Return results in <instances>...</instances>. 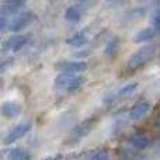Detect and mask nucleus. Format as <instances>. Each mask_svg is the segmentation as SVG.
Wrapping results in <instances>:
<instances>
[{
	"label": "nucleus",
	"mask_w": 160,
	"mask_h": 160,
	"mask_svg": "<svg viewBox=\"0 0 160 160\" xmlns=\"http://www.w3.org/2000/svg\"><path fill=\"white\" fill-rule=\"evenodd\" d=\"M86 76L83 75H70V73H59L53 79V88L62 93H76L83 88L86 84Z\"/></svg>",
	"instance_id": "nucleus-1"
},
{
	"label": "nucleus",
	"mask_w": 160,
	"mask_h": 160,
	"mask_svg": "<svg viewBox=\"0 0 160 160\" xmlns=\"http://www.w3.org/2000/svg\"><path fill=\"white\" fill-rule=\"evenodd\" d=\"M153 145H155L153 138L143 131H135L125 139V150L132 153H142L150 149Z\"/></svg>",
	"instance_id": "nucleus-2"
},
{
	"label": "nucleus",
	"mask_w": 160,
	"mask_h": 160,
	"mask_svg": "<svg viewBox=\"0 0 160 160\" xmlns=\"http://www.w3.org/2000/svg\"><path fill=\"white\" fill-rule=\"evenodd\" d=\"M155 49L156 47L153 44H148V45H143L142 48H139L136 52H133L129 56V59L127 62V69L129 72H136V70L142 69L152 59Z\"/></svg>",
	"instance_id": "nucleus-3"
},
{
	"label": "nucleus",
	"mask_w": 160,
	"mask_h": 160,
	"mask_svg": "<svg viewBox=\"0 0 160 160\" xmlns=\"http://www.w3.org/2000/svg\"><path fill=\"white\" fill-rule=\"evenodd\" d=\"M31 41H32V35L28 32L13 34L3 41L2 51L3 53H17L21 49H24L27 45H30Z\"/></svg>",
	"instance_id": "nucleus-4"
},
{
	"label": "nucleus",
	"mask_w": 160,
	"mask_h": 160,
	"mask_svg": "<svg viewBox=\"0 0 160 160\" xmlns=\"http://www.w3.org/2000/svg\"><path fill=\"white\" fill-rule=\"evenodd\" d=\"M96 122H97V117H88V118L80 121L79 124L75 125L73 129L70 131L66 142L69 145H76V143H79V142H82L83 139L91 132V129L96 127Z\"/></svg>",
	"instance_id": "nucleus-5"
},
{
	"label": "nucleus",
	"mask_w": 160,
	"mask_h": 160,
	"mask_svg": "<svg viewBox=\"0 0 160 160\" xmlns=\"http://www.w3.org/2000/svg\"><path fill=\"white\" fill-rule=\"evenodd\" d=\"M138 86H139L138 82H131V83H127L125 86H122V87L117 88V90L110 91V93L102 98V104H104L105 107H111V105L117 104V102L121 101V100L128 98L129 96H132V94L135 93Z\"/></svg>",
	"instance_id": "nucleus-6"
},
{
	"label": "nucleus",
	"mask_w": 160,
	"mask_h": 160,
	"mask_svg": "<svg viewBox=\"0 0 160 160\" xmlns=\"http://www.w3.org/2000/svg\"><path fill=\"white\" fill-rule=\"evenodd\" d=\"M32 129V122L31 121H22L18 122L17 125H14L13 128L8 129V132L3 138V145L7 148L13 146L16 142H18L20 139H22L25 135H28V132Z\"/></svg>",
	"instance_id": "nucleus-7"
},
{
	"label": "nucleus",
	"mask_w": 160,
	"mask_h": 160,
	"mask_svg": "<svg viewBox=\"0 0 160 160\" xmlns=\"http://www.w3.org/2000/svg\"><path fill=\"white\" fill-rule=\"evenodd\" d=\"M37 20V16L31 10H24L16 17H13L8 25V31L13 34H21L25 28H28Z\"/></svg>",
	"instance_id": "nucleus-8"
},
{
	"label": "nucleus",
	"mask_w": 160,
	"mask_h": 160,
	"mask_svg": "<svg viewBox=\"0 0 160 160\" xmlns=\"http://www.w3.org/2000/svg\"><path fill=\"white\" fill-rule=\"evenodd\" d=\"M88 68L87 62L73 59V61H61L55 63V69L59 70V73H70V75H82Z\"/></svg>",
	"instance_id": "nucleus-9"
},
{
	"label": "nucleus",
	"mask_w": 160,
	"mask_h": 160,
	"mask_svg": "<svg viewBox=\"0 0 160 160\" xmlns=\"http://www.w3.org/2000/svg\"><path fill=\"white\" fill-rule=\"evenodd\" d=\"M150 108H152V105H150L149 100H146V98L138 100V101L131 105L129 110H128V119H129V121H135V122L141 121L143 117H146L148 114H149Z\"/></svg>",
	"instance_id": "nucleus-10"
},
{
	"label": "nucleus",
	"mask_w": 160,
	"mask_h": 160,
	"mask_svg": "<svg viewBox=\"0 0 160 160\" xmlns=\"http://www.w3.org/2000/svg\"><path fill=\"white\" fill-rule=\"evenodd\" d=\"M25 6L27 3L21 2V0H7V2H3L0 6V14L7 16L8 18H13L25 10Z\"/></svg>",
	"instance_id": "nucleus-11"
},
{
	"label": "nucleus",
	"mask_w": 160,
	"mask_h": 160,
	"mask_svg": "<svg viewBox=\"0 0 160 160\" xmlns=\"http://www.w3.org/2000/svg\"><path fill=\"white\" fill-rule=\"evenodd\" d=\"M4 160H32V155L25 148H6L3 149Z\"/></svg>",
	"instance_id": "nucleus-12"
},
{
	"label": "nucleus",
	"mask_w": 160,
	"mask_h": 160,
	"mask_svg": "<svg viewBox=\"0 0 160 160\" xmlns=\"http://www.w3.org/2000/svg\"><path fill=\"white\" fill-rule=\"evenodd\" d=\"M22 112V107L17 101H4L2 104V115L7 119H13L20 117Z\"/></svg>",
	"instance_id": "nucleus-13"
},
{
	"label": "nucleus",
	"mask_w": 160,
	"mask_h": 160,
	"mask_svg": "<svg viewBox=\"0 0 160 160\" xmlns=\"http://www.w3.org/2000/svg\"><path fill=\"white\" fill-rule=\"evenodd\" d=\"M87 42H88V30L87 28H83V30L78 31V32H75L72 37H69V38L66 39V45H69V47H72V48H82V47H84Z\"/></svg>",
	"instance_id": "nucleus-14"
},
{
	"label": "nucleus",
	"mask_w": 160,
	"mask_h": 160,
	"mask_svg": "<svg viewBox=\"0 0 160 160\" xmlns=\"http://www.w3.org/2000/svg\"><path fill=\"white\" fill-rule=\"evenodd\" d=\"M158 35H159V32L153 27L142 28V30L138 31V34L133 37V41H135L136 44H146L148 45L150 41H153Z\"/></svg>",
	"instance_id": "nucleus-15"
},
{
	"label": "nucleus",
	"mask_w": 160,
	"mask_h": 160,
	"mask_svg": "<svg viewBox=\"0 0 160 160\" xmlns=\"http://www.w3.org/2000/svg\"><path fill=\"white\" fill-rule=\"evenodd\" d=\"M83 14H84V11H83V8L80 7V6H69V7L65 10L63 13V17L65 20H66L68 22H72V24H76V22L82 21L83 18Z\"/></svg>",
	"instance_id": "nucleus-16"
},
{
	"label": "nucleus",
	"mask_w": 160,
	"mask_h": 160,
	"mask_svg": "<svg viewBox=\"0 0 160 160\" xmlns=\"http://www.w3.org/2000/svg\"><path fill=\"white\" fill-rule=\"evenodd\" d=\"M86 160H111L110 150H108L107 148H98V149H94L87 155Z\"/></svg>",
	"instance_id": "nucleus-17"
},
{
	"label": "nucleus",
	"mask_w": 160,
	"mask_h": 160,
	"mask_svg": "<svg viewBox=\"0 0 160 160\" xmlns=\"http://www.w3.org/2000/svg\"><path fill=\"white\" fill-rule=\"evenodd\" d=\"M118 51H119V41H118V38H111L110 41L105 44V47H104V55L107 56V58H114V56L118 53Z\"/></svg>",
	"instance_id": "nucleus-18"
},
{
	"label": "nucleus",
	"mask_w": 160,
	"mask_h": 160,
	"mask_svg": "<svg viewBox=\"0 0 160 160\" xmlns=\"http://www.w3.org/2000/svg\"><path fill=\"white\" fill-rule=\"evenodd\" d=\"M121 160H150L148 156H143L142 153H132L124 150V155L121 156Z\"/></svg>",
	"instance_id": "nucleus-19"
},
{
	"label": "nucleus",
	"mask_w": 160,
	"mask_h": 160,
	"mask_svg": "<svg viewBox=\"0 0 160 160\" xmlns=\"http://www.w3.org/2000/svg\"><path fill=\"white\" fill-rule=\"evenodd\" d=\"M124 127H125V119H124V117H122V118L115 119V122H114L112 127H111V133L117 135V133H119L122 129H124Z\"/></svg>",
	"instance_id": "nucleus-20"
},
{
	"label": "nucleus",
	"mask_w": 160,
	"mask_h": 160,
	"mask_svg": "<svg viewBox=\"0 0 160 160\" xmlns=\"http://www.w3.org/2000/svg\"><path fill=\"white\" fill-rule=\"evenodd\" d=\"M152 27L155 28V30L160 34V7H158L155 11H153V16H152Z\"/></svg>",
	"instance_id": "nucleus-21"
},
{
	"label": "nucleus",
	"mask_w": 160,
	"mask_h": 160,
	"mask_svg": "<svg viewBox=\"0 0 160 160\" xmlns=\"http://www.w3.org/2000/svg\"><path fill=\"white\" fill-rule=\"evenodd\" d=\"M42 160H63V155H61V153H58V155L47 156V158H44Z\"/></svg>",
	"instance_id": "nucleus-22"
},
{
	"label": "nucleus",
	"mask_w": 160,
	"mask_h": 160,
	"mask_svg": "<svg viewBox=\"0 0 160 160\" xmlns=\"http://www.w3.org/2000/svg\"><path fill=\"white\" fill-rule=\"evenodd\" d=\"M155 127L158 128V129L160 131V115L156 117V119H155Z\"/></svg>",
	"instance_id": "nucleus-23"
},
{
	"label": "nucleus",
	"mask_w": 160,
	"mask_h": 160,
	"mask_svg": "<svg viewBox=\"0 0 160 160\" xmlns=\"http://www.w3.org/2000/svg\"><path fill=\"white\" fill-rule=\"evenodd\" d=\"M155 145H156V149L160 152V135L156 138V141H155Z\"/></svg>",
	"instance_id": "nucleus-24"
},
{
	"label": "nucleus",
	"mask_w": 160,
	"mask_h": 160,
	"mask_svg": "<svg viewBox=\"0 0 160 160\" xmlns=\"http://www.w3.org/2000/svg\"><path fill=\"white\" fill-rule=\"evenodd\" d=\"M158 59H159V61H160V52H159V55H158Z\"/></svg>",
	"instance_id": "nucleus-25"
}]
</instances>
